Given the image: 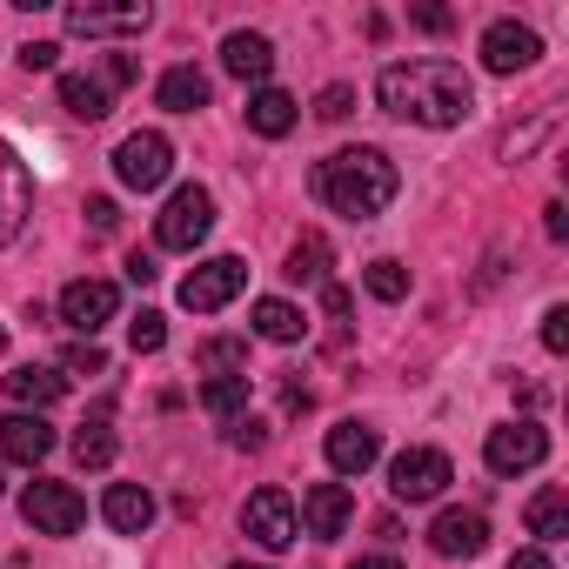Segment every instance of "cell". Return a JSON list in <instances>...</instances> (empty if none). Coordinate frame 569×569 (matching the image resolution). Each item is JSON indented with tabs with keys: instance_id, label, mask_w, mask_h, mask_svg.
<instances>
[{
	"instance_id": "obj_10",
	"label": "cell",
	"mask_w": 569,
	"mask_h": 569,
	"mask_svg": "<svg viewBox=\"0 0 569 569\" xmlns=\"http://www.w3.org/2000/svg\"><path fill=\"white\" fill-rule=\"evenodd\" d=\"M549 456V436L536 429V422H502V429H489V442H482V462L496 469V476H522V469H536Z\"/></svg>"
},
{
	"instance_id": "obj_34",
	"label": "cell",
	"mask_w": 569,
	"mask_h": 569,
	"mask_svg": "<svg viewBox=\"0 0 569 569\" xmlns=\"http://www.w3.org/2000/svg\"><path fill=\"white\" fill-rule=\"evenodd\" d=\"M228 442H234V449H261V442H268V422H261V416H234V422H228Z\"/></svg>"
},
{
	"instance_id": "obj_28",
	"label": "cell",
	"mask_w": 569,
	"mask_h": 569,
	"mask_svg": "<svg viewBox=\"0 0 569 569\" xmlns=\"http://www.w3.org/2000/svg\"><path fill=\"white\" fill-rule=\"evenodd\" d=\"M74 462H81V469H108V462H114V429H108V409H101V416H88V422L74 429Z\"/></svg>"
},
{
	"instance_id": "obj_5",
	"label": "cell",
	"mask_w": 569,
	"mask_h": 569,
	"mask_svg": "<svg viewBox=\"0 0 569 569\" xmlns=\"http://www.w3.org/2000/svg\"><path fill=\"white\" fill-rule=\"evenodd\" d=\"M21 516H28L34 536H74V529L88 522V502H81V489H68V482H28Z\"/></svg>"
},
{
	"instance_id": "obj_8",
	"label": "cell",
	"mask_w": 569,
	"mask_h": 569,
	"mask_svg": "<svg viewBox=\"0 0 569 569\" xmlns=\"http://www.w3.org/2000/svg\"><path fill=\"white\" fill-rule=\"evenodd\" d=\"M114 309H121V289H114V281L81 274V281H68V289H61V322H68L74 336H88V342L114 322Z\"/></svg>"
},
{
	"instance_id": "obj_31",
	"label": "cell",
	"mask_w": 569,
	"mask_h": 569,
	"mask_svg": "<svg viewBox=\"0 0 569 569\" xmlns=\"http://www.w3.org/2000/svg\"><path fill=\"white\" fill-rule=\"evenodd\" d=\"M128 342H134V356H154V349L168 342V322H161L154 309H141V316L128 322Z\"/></svg>"
},
{
	"instance_id": "obj_26",
	"label": "cell",
	"mask_w": 569,
	"mask_h": 569,
	"mask_svg": "<svg viewBox=\"0 0 569 569\" xmlns=\"http://www.w3.org/2000/svg\"><path fill=\"white\" fill-rule=\"evenodd\" d=\"M61 108H68L74 121H101V114H108L101 74H61Z\"/></svg>"
},
{
	"instance_id": "obj_16",
	"label": "cell",
	"mask_w": 569,
	"mask_h": 569,
	"mask_svg": "<svg viewBox=\"0 0 569 569\" xmlns=\"http://www.w3.org/2000/svg\"><path fill=\"white\" fill-rule=\"evenodd\" d=\"M429 542H436L442 556H482V542H489V516H482V509H442L436 529H429Z\"/></svg>"
},
{
	"instance_id": "obj_43",
	"label": "cell",
	"mask_w": 569,
	"mask_h": 569,
	"mask_svg": "<svg viewBox=\"0 0 569 569\" xmlns=\"http://www.w3.org/2000/svg\"><path fill=\"white\" fill-rule=\"evenodd\" d=\"M416 28H429V34H442V28H449V14H442V8H416Z\"/></svg>"
},
{
	"instance_id": "obj_39",
	"label": "cell",
	"mask_w": 569,
	"mask_h": 569,
	"mask_svg": "<svg viewBox=\"0 0 569 569\" xmlns=\"http://www.w3.org/2000/svg\"><path fill=\"white\" fill-rule=\"evenodd\" d=\"M114 221H121V214H114V201H108V194H94V201H88V228H94V234H114Z\"/></svg>"
},
{
	"instance_id": "obj_20",
	"label": "cell",
	"mask_w": 569,
	"mask_h": 569,
	"mask_svg": "<svg viewBox=\"0 0 569 569\" xmlns=\"http://www.w3.org/2000/svg\"><path fill=\"white\" fill-rule=\"evenodd\" d=\"M221 68L241 74V81H268V68H274L268 34H228V41H221Z\"/></svg>"
},
{
	"instance_id": "obj_29",
	"label": "cell",
	"mask_w": 569,
	"mask_h": 569,
	"mask_svg": "<svg viewBox=\"0 0 569 569\" xmlns=\"http://www.w3.org/2000/svg\"><path fill=\"white\" fill-rule=\"evenodd\" d=\"M201 409L221 416V422H234V416L248 409V376H214V382L201 389Z\"/></svg>"
},
{
	"instance_id": "obj_35",
	"label": "cell",
	"mask_w": 569,
	"mask_h": 569,
	"mask_svg": "<svg viewBox=\"0 0 569 569\" xmlns=\"http://www.w3.org/2000/svg\"><path fill=\"white\" fill-rule=\"evenodd\" d=\"M542 349H549V356L569 349V309H549V316H542Z\"/></svg>"
},
{
	"instance_id": "obj_44",
	"label": "cell",
	"mask_w": 569,
	"mask_h": 569,
	"mask_svg": "<svg viewBox=\"0 0 569 569\" xmlns=\"http://www.w3.org/2000/svg\"><path fill=\"white\" fill-rule=\"evenodd\" d=\"M349 569H402L396 556H362V562H349Z\"/></svg>"
},
{
	"instance_id": "obj_45",
	"label": "cell",
	"mask_w": 569,
	"mask_h": 569,
	"mask_svg": "<svg viewBox=\"0 0 569 569\" xmlns=\"http://www.w3.org/2000/svg\"><path fill=\"white\" fill-rule=\"evenodd\" d=\"M228 569H268V562H228Z\"/></svg>"
},
{
	"instance_id": "obj_1",
	"label": "cell",
	"mask_w": 569,
	"mask_h": 569,
	"mask_svg": "<svg viewBox=\"0 0 569 569\" xmlns=\"http://www.w3.org/2000/svg\"><path fill=\"white\" fill-rule=\"evenodd\" d=\"M376 101H382L396 121H416V128H456V121L476 108V88H469V74H462L456 61L422 54V61H396V68H382Z\"/></svg>"
},
{
	"instance_id": "obj_36",
	"label": "cell",
	"mask_w": 569,
	"mask_h": 569,
	"mask_svg": "<svg viewBox=\"0 0 569 569\" xmlns=\"http://www.w3.org/2000/svg\"><path fill=\"white\" fill-rule=\"evenodd\" d=\"M54 61H61V48H54V41H28V48H21V68H28V74H48Z\"/></svg>"
},
{
	"instance_id": "obj_24",
	"label": "cell",
	"mask_w": 569,
	"mask_h": 569,
	"mask_svg": "<svg viewBox=\"0 0 569 569\" xmlns=\"http://www.w3.org/2000/svg\"><path fill=\"white\" fill-rule=\"evenodd\" d=\"M522 516H529V536H542V542H562L569 536V496L562 489H536Z\"/></svg>"
},
{
	"instance_id": "obj_3",
	"label": "cell",
	"mask_w": 569,
	"mask_h": 569,
	"mask_svg": "<svg viewBox=\"0 0 569 569\" xmlns=\"http://www.w3.org/2000/svg\"><path fill=\"white\" fill-rule=\"evenodd\" d=\"M208 228H214V194H208V188H194V181H188V188H174V194H168V208L154 214V241H161V248H181V254H188V248H201V241H208Z\"/></svg>"
},
{
	"instance_id": "obj_19",
	"label": "cell",
	"mask_w": 569,
	"mask_h": 569,
	"mask_svg": "<svg viewBox=\"0 0 569 569\" xmlns=\"http://www.w3.org/2000/svg\"><path fill=\"white\" fill-rule=\"evenodd\" d=\"M8 396H14L21 409H34V416H41L48 402H61V396H68V376H61V369H41V362H21V369L8 376Z\"/></svg>"
},
{
	"instance_id": "obj_32",
	"label": "cell",
	"mask_w": 569,
	"mask_h": 569,
	"mask_svg": "<svg viewBox=\"0 0 569 569\" xmlns=\"http://www.w3.org/2000/svg\"><path fill=\"white\" fill-rule=\"evenodd\" d=\"M61 369H68V376H108V356H101V342H74V349L61 356Z\"/></svg>"
},
{
	"instance_id": "obj_37",
	"label": "cell",
	"mask_w": 569,
	"mask_h": 569,
	"mask_svg": "<svg viewBox=\"0 0 569 569\" xmlns=\"http://www.w3.org/2000/svg\"><path fill=\"white\" fill-rule=\"evenodd\" d=\"M128 81H134V61H128V54H108V61H101V88L114 94V88H128Z\"/></svg>"
},
{
	"instance_id": "obj_38",
	"label": "cell",
	"mask_w": 569,
	"mask_h": 569,
	"mask_svg": "<svg viewBox=\"0 0 569 569\" xmlns=\"http://www.w3.org/2000/svg\"><path fill=\"white\" fill-rule=\"evenodd\" d=\"M349 101H356V94H349V88L336 81V88H322V101H316V114H322V121H342V114H349Z\"/></svg>"
},
{
	"instance_id": "obj_40",
	"label": "cell",
	"mask_w": 569,
	"mask_h": 569,
	"mask_svg": "<svg viewBox=\"0 0 569 569\" xmlns=\"http://www.w3.org/2000/svg\"><path fill=\"white\" fill-rule=\"evenodd\" d=\"M154 274H161V268H154V254H128V281H134V289H148Z\"/></svg>"
},
{
	"instance_id": "obj_4",
	"label": "cell",
	"mask_w": 569,
	"mask_h": 569,
	"mask_svg": "<svg viewBox=\"0 0 569 569\" xmlns=\"http://www.w3.org/2000/svg\"><path fill=\"white\" fill-rule=\"evenodd\" d=\"M114 174H121V188H134V194L161 188V181L174 174V141H168L161 128H141V134H128V141L114 148Z\"/></svg>"
},
{
	"instance_id": "obj_23",
	"label": "cell",
	"mask_w": 569,
	"mask_h": 569,
	"mask_svg": "<svg viewBox=\"0 0 569 569\" xmlns=\"http://www.w3.org/2000/svg\"><path fill=\"white\" fill-rule=\"evenodd\" d=\"M254 336H261V342H302V336H309V316H302L296 302H274V296H268V302H254Z\"/></svg>"
},
{
	"instance_id": "obj_33",
	"label": "cell",
	"mask_w": 569,
	"mask_h": 569,
	"mask_svg": "<svg viewBox=\"0 0 569 569\" xmlns=\"http://www.w3.org/2000/svg\"><path fill=\"white\" fill-rule=\"evenodd\" d=\"M542 134H549V114H536V121H529L522 134H502V161H522V154H529V148H536Z\"/></svg>"
},
{
	"instance_id": "obj_9",
	"label": "cell",
	"mask_w": 569,
	"mask_h": 569,
	"mask_svg": "<svg viewBox=\"0 0 569 569\" xmlns=\"http://www.w3.org/2000/svg\"><path fill=\"white\" fill-rule=\"evenodd\" d=\"M241 529L261 542V549H289L296 542V496L289 489H254L248 502H241Z\"/></svg>"
},
{
	"instance_id": "obj_41",
	"label": "cell",
	"mask_w": 569,
	"mask_h": 569,
	"mask_svg": "<svg viewBox=\"0 0 569 569\" xmlns=\"http://www.w3.org/2000/svg\"><path fill=\"white\" fill-rule=\"evenodd\" d=\"M542 214H549V221H542V228H549V241H562V234H569V208H562V201H549Z\"/></svg>"
},
{
	"instance_id": "obj_6",
	"label": "cell",
	"mask_w": 569,
	"mask_h": 569,
	"mask_svg": "<svg viewBox=\"0 0 569 569\" xmlns=\"http://www.w3.org/2000/svg\"><path fill=\"white\" fill-rule=\"evenodd\" d=\"M241 289H248V261H234V254H214V261H201V268L181 281V309H194V316H214V309H228Z\"/></svg>"
},
{
	"instance_id": "obj_30",
	"label": "cell",
	"mask_w": 569,
	"mask_h": 569,
	"mask_svg": "<svg viewBox=\"0 0 569 569\" xmlns=\"http://www.w3.org/2000/svg\"><path fill=\"white\" fill-rule=\"evenodd\" d=\"M369 296L376 302H402L409 296V268L402 261H369Z\"/></svg>"
},
{
	"instance_id": "obj_21",
	"label": "cell",
	"mask_w": 569,
	"mask_h": 569,
	"mask_svg": "<svg viewBox=\"0 0 569 569\" xmlns=\"http://www.w3.org/2000/svg\"><path fill=\"white\" fill-rule=\"evenodd\" d=\"M248 128L261 134V141H281L296 128V94H281V88H261L254 101H248Z\"/></svg>"
},
{
	"instance_id": "obj_42",
	"label": "cell",
	"mask_w": 569,
	"mask_h": 569,
	"mask_svg": "<svg viewBox=\"0 0 569 569\" xmlns=\"http://www.w3.org/2000/svg\"><path fill=\"white\" fill-rule=\"evenodd\" d=\"M509 569H556V562H549L542 549H516V556H509Z\"/></svg>"
},
{
	"instance_id": "obj_17",
	"label": "cell",
	"mask_w": 569,
	"mask_h": 569,
	"mask_svg": "<svg viewBox=\"0 0 569 569\" xmlns=\"http://www.w3.org/2000/svg\"><path fill=\"white\" fill-rule=\"evenodd\" d=\"M101 516H108V529H121V536H148V522H154V496H148L141 482H114V489L101 496Z\"/></svg>"
},
{
	"instance_id": "obj_14",
	"label": "cell",
	"mask_w": 569,
	"mask_h": 569,
	"mask_svg": "<svg viewBox=\"0 0 569 569\" xmlns=\"http://www.w3.org/2000/svg\"><path fill=\"white\" fill-rule=\"evenodd\" d=\"M0 456H8V462H48L54 456V429L41 422V416H28V409H14L8 422H0Z\"/></svg>"
},
{
	"instance_id": "obj_15",
	"label": "cell",
	"mask_w": 569,
	"mask_h": 569,
	"mask_svg": "<svg viewBox=\"0 0 569 569\" xmlns=\"http://www.w3.org/2000/svg\"><path fill=\"white\" fill-rule=\"evenodd\" d=\"M322 449H329V469H336V476H362V469L382 456V442H376L369 422H336Z\"/></svg>"
},
{
	"instance_id": "obj_11",
	"label": "cell",
	"mask_w": 569,
	"mask_h": 569,
	"mask_svg": "<svg viewBox=\"0 0 569 569\" xmlns=\"http://www.w3.org/2000/svg\"><path fill=\"white\" fill-rule=\"evenodd\" d=\"M349 516H356V496H349L342 482H309V489H302V522H296V529H309L316 542H336V536L349 529Z\"/></svg>"
},
{
	"instance_id": "obj_18",
	"label": "cell",
	"mask_w": 569,
	"mask_h": 569,
	"mask_svg": "<svg viewBox=\"0 0 569 569\" xmlns=\"http://www.w3.org/2000/svg\"><path fill=\"white\" fill-rule=\"evenodd\" d=\"M68 21V34H141L148 28V8H68L61 14Z\"/></svg>"
},
{
	"instance_id": "obj_12",
	"label": "cell",
	"mask_w": 569,
	"mask_h": 569,
	"mask_svg": "<svg viewBox=\"0 0 569 569\" xmlns=\"http://www.w3.org/2000/svg\"><path fill=\"white\" fill-rule=\"evenodd\" d=\"M28 208H34V181H28V161L0 141V248H8L21 228H28Z\"/></svg>"
},
{
	"instance_id": "obj_13",
	"label": "cell",
	"mask_w": 569,
	"mask_h": 569,
	"mask_svg": "<svg viewBox=\"0 0 569 569\" xmlns=\"http://www.w3.org/2000/svg\"><path fill=\"white\" fill-rule=\"evenodd\" d=\"M536 54H542V41H536V28H516V21H496V28L482 34V68H489V74H522V68H536Z\"/></svg>"
},
{
	"instance_id": "obj_27",
	"label": "cell",
	"mask_w": 569,
	"mask_h": 569,
	"mask_svg": "<svg viewBox=\"0 0 569 569\" xmlns=\"http://www.w3.org/2000/svg\"><path fill=\"white\" fill-rule=\"evenodd\" d=\"M194 369L214 382V376H248V342H234V336H214V342H201L194 349Z\"/></svg>"
},
{
	"instance_id": "obj_25",
	"label": "cell",
	"mask_w": 569,
	"mask_h": 569,
	"mask_svg": "<svg viewBox=\"0 0 569 569\" xmlns=\"http://www.w3.org/2000/svg\"><path fill=\"white\" fill-rule=\"evenodd\" d=\"M289 281H322L329 289V241L316 234V228H302L296 234V248H289V268H281Z\"/></svg>"
},
{
	"instance_id": "obj_7",
	"label": "cell",
	"mask_w": 569,
	"mask_h": 569,
	"mask_svg": "<svg viewBox=\"0 0 569 569\" xmlns=\"http://www.w3.org/2000/svg\"><path fill=\"white\" fill-rule=\"evenodd\" d=\"M449 482H456V469H449L442 449H402V456L389 462V489H396V502H436Z\"/></svg>"
},
{
	"instance_id": "obj_22",
	"label": "cell",
	"mask_w": 569,
	"mask_h": 569,
	"mask_svg": "<svg viewBox=\"0 0 569 569\" xmlns=\"http://www.w3.org/2000/svg\"><path fill=\"white\" fill-rule=\"evenodd\" d=\"M154 101L168 114H194V108H208V74L201 68H168L161 88H154Z\"/></svg>"
},
{
	"instance_id": "obj_2",
	"label": "cell",
	"mask_w": 569,
	"mask_h": 569,
	"mask_svg": "<svg viewBox=\"0 0 569 569\" xmlns=\"http://www.w3.org/2000/svg\"><path fill=\"white\" fill-rule=\"evenodd\" d=\"M309 188H316L336 214H349V221H376V214L396 201L402 174H396V161H389L382 148H342V154L316 161Z\"/></svg>"
}]
</instances>
